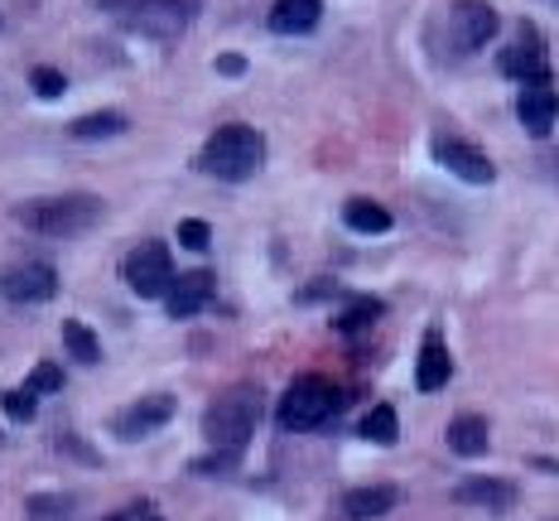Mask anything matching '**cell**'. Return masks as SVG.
Masks as SVG:
<instances>
[{
	"label": "cell",
	"instance_id": "29",
	"mask_svg": "<svg viewBox=\"0 0 559 521\" xmlns=\"http://www.w3.org/2000/svg\"><path fill=\"white\" fill-rule=\"evenodd\" d=\"M107 521H165V512H159L155 502H131V507H121V512H111Z\"/></svg>",
	"mask_w": 559,
	"mask_h": 521
},
{
	"label": "cell",
	"instance_id": "27",
	"mask_svg": "<svg viewBox=\"0 0 559 521\" xmlns=\"http://www.w3.org/2000/svg\"><path fill=\"white\" fill-rule=\"evenodd\" d=\"M29 87L34 92H39V97H63V92H68V78L63 73H58V68H34V73H29Z\"/></svg>",
	"mask_w": 559,
	"mask_h": 521
},
{
	"label": "cell",
	"instance_id": "18",
	"mask_svg": "<svg viewBox=\"0 0 559 521\" xmlns=\"http://www.w3.org/2000/svg\"><path fill=\"white\" fill-rule=\"evenodd\" d=\"M449 449L459 459H483L487 454V421L483 415H459L449 425Z\"/></svg>",
	"mask_w": 559,
	"mask_h": 521
},
{
	"label": "cell",
	"instance_id": "8",
	"mask_svg": "<svg viewBox=\"0 0 559 521\" xmlns=\"http://www.w3.org/2000/svg\"><path fill=\"white\" fill-rule=\"evenodd\" d=\"M174 411H179V401H174L169 391H150V396H140L135 405H126V411L116 415V435L121 439H145V435H155L159 425H169Z\"/></svg>",
	"mask_w": 559,
	"mask_h": 521
},
{
	"label": "cell",
	"instance_id": "9",
	"mask_svg": "<svg viewBox=\"0 0 559 521\" xmlns=\"http://www.w3.org/2000/svg\"><path fill=\"white\" fill-rule=\"evenodd\" d=\"M429 150H435L439 165H444L449 174H459L463 183H492V179H497V165H492V159H487L477 145H468V141H453V135H439V141L429 145Z\"/></svg>",
	"mask_w": 559,
	"mask_h": 521
},
{
	"label": "cell",
	"instance_id": "21",
	"mask_svg": "<svg viewBox=\"0 0 559 521\" xmlns=\"http://www.w3.org/2000/svg\"><path fill=\"white\" fill-rule=\"evenodd\" d=\"M63 347H68V357H73V363H83V367L102 363V339L87 329L83 319H68L63 323Z\"/></svg>",
	"mask_w": 559,
	"mask_h": 521
},
{
	"label": "cell",
	"instance_id": "19",
	"mask_svg": "<svg viewBox=\"0 0 559 521\" xmlns=\"http://www.w3.org/2000/svg\"><path fill=\"white\" fill-rule=\"evenodd\" d=\"M381 315H386V305H381L377 295H357V299H347V305L337 309L333 329H337V333H367Z\"/></svg>",
	"mask_w": 559,
	"mask_h": 521
},
{
	"label": "cell",
	"instance_id": "12",
	"mask_svg": "<svg viewBox=\"0 0 559 521\" xmlns=\"http://www.w3.org/2000/svg\"><path fill=\"white\" fill-rule=\"evenodd\" d=\"M213 305V275L207 271H189V275H174L169 295H165V309L174 319H193Z\"/></svg>",
	"mask_w": 559,
	"mask_h": 521
},
{
	"label": "cell",
	"instance_id": "6",
	"mask_svg": "<svg viewBox=\"0 0 559 521\" xmlns=\"http://www.w3.org/2000/svg\"><path fill=\"white\" fill-rule=\"evenodd\" d=\"M102 10L131 20L145 34H179L189 20V0H102Z\"/></svg>",
	"mask_w": 559,
	"mask_h": 521
},
{
	"label": "cell",
	"instance_id": "5",
	"mask_svg": "<svg viewBox=\"0 0 559 521\" xmlns=\"http://www.w3.org/2000/svg\"><path fill=\"white\" fill-rule=\"evenodd\" d=\"M121 281L135 289L140 299H165L174 285V261L165 241H140L131 257L121 261Z\"/></svg>",
	"mask_w": 559,
	"mask_h": 521
},
{
	"label": "cell",
	"instance_id": "15",
	"mask_svg": "<svg viewBox=\"0 0 559 521\" xmlns=\"http://www.w3.org/2000/svg\"><path fill=\"white\" fill-rule=\"evenodd\" d=\"M511 483L502 478H468L453 488V502L459 507H487V512H502V507H511Z\"/></svg>",
	"mask_w": 559,
	"mask_h": 521
},
{
	"label": "cell",
	"instance_id": "30",
	"mask_svg": "<svg viewBox=\"0 0 559 521\" xmlns=\"http://www.w3.org/2000/svg\"><path fill=\"white\" fill-rule=\"evenodd\" d=\"M237 459H241V454H217V449H213L207 459H193V473H198V478H203V473H207V478H217V473L231 469Z\"/></svg>",
	"mask_w": 559,
	"mask_h": 521
},
{
	"label": "cell",
	"instance_id": "22",
	"mask_svg": "<svg viewBox=\"0 0 559 521\" xmlns=\"http://www.w3.org/2000/svg\"><path fill=\"white\" fill-rule=\"evenodd\" d=\"M121 131H126L121 111H92V116H78V121L68 126L73 141H111V135H121Z\"/></svg>",
	"mask_w": 559,
	"mask_h": 521
},
{
	"label": "cell",
	"instance_id": "24",
	"mask_svg": "<svg viewBox=\"0 0 559 521\" xmlns=\"http://www.w3.org/2000/svg\"><path fill=\"white\" fill-rule=\"evenodd\" d=\"M68 507H73V497L68 493H49V497H29V521H63Z\"/></svg>",
	"mask_w": 559,
	"mask_h": 521
},
{
	"label": "cell",
	"instance_id": "10",
	"mask_svg": "<svg viewBox=\"0 0 559 521\" xmlns=\"http://www.w3.org/2000/svg\"><path fill=\"white\" fill-rule=\"evenodd\" d=\"M516 116L531 135H550L555 121H559V92H555V78L550 83H526L516 92Z\"/></svg>",
	"mask_w": 559,
	"mask_h": 521
},
{
	"label": "cell",
	"instance_id": "14",
	"mask_svg": "<svg viewBox=\"0 0 559 521\" xmlns=\"http://www.w3.org/2000/svg\"><path fill=\"white\" fill-rule=\"evenodd\" d=\"M449 377H453V363H449L444 339H439V333H425V343H419V357H415V387L419 391H439Z\"/></svg>",
	"mask_w": 559,
	"mask_h": 521
},
{
	"label": "cell",
	"instance_id": "7",
	"mask_svg": "<svg viewBox=\"0 0 559 521\" xmlns=\"http://www.w3.org/2000/svg\"><path fill=\"white\" fill-rule=\"evenodd\" d=\"M0 295H5L10 305H44V299L58 295V275H53V265H44V261L10 265V271L0 275Z\"/></svg>",
	"mask_w": 559,
	"mask_h": 521
},
{
	"label": "cell",
	"instance_id": "16",
	"mask_svg": "<svg viewBox=\"0 0 559 521\" xmlns=\"http://www.w3.org/2000/svg\"><path fill=\"white\" fill-rule=\"evenodd\" d=\"M323 15V0H275L271 5V29L275 34H309Z\"/></svg>",
	"mask_w": 559,
	"mask_h": 521
},
{
	"label": "cell",
	"instance_id": "4",
	"mask_svg": "<svg viewBox=\"0 0 559 521\" xmlns=\"http://www.w3.org/2000/svg\"><path fill=\"white\" fill-rule=\"evenodd\" d=\"M337 405H343V391L329 377H295L289 391L280 396V430H319L337 415Z\"/></svg>",
	"mask_w": 559,
	"mask_h": 521
},
{
	"label": "cell",
	"instance_id": "23",
	"mask_svg": "<svg viewBox=\"0 0 559 521\" xmlns=\"http://www.w3.org/2000/svg\"><path fill=\"white\" fill-rule=\"evenodd\" d=\"M357 435L371 439V445H395V439H401V415H395V405H371L362 415V425H357Z\"/></svg>",
	"mask_w": 559,
	"mask_h": 521
},
{
	"label": "cell",
	"instance_id": "2",
	"mask_svg": "<svg viewBox=\"0 0 559 521\" xmlns=\"http://www.w3.org/2000/svg\"><path fill=\"white\" fill-rule=\"evenodd\" d=\"M265 165V141L255 126H217L213 135H207V145L198 150V169L213 174V179L223 183H241L251 179L255 169Z\"/></svg>",
	"mask_w": 559,
	"mask_h": 521
},
{
	"label": "cell",
	"instance_id": "3",
	"mask_svg": "<svg viewBox=\"0 0 559 521\" xmlns=\"http://www.w3.org/2000/svg\"><path fill=\"white\" fill-rule=\"evenodd\" d=\"M102 199H92V193H68V199H34V203H20L15 217L25 223L29 232H39V237H78V232L97 227L102 223Z\"/></svg>",
	"mask_w": 559,
	"mask_h": 521
},
{
	"label": "cell",
	"instance_id": "13",
	"mask_svg": "<svg viewBox=\"0 0 559 521\" xmlns=\"http://www.w3.org/2000/svg\"><path fill=\"white\" fill-rule=\"evenodd\" d=\"M395 502H401V493L391 488V483H377V488H353L337 497V517L343 521H377L395 512Z\"/></svg>",
	"mask_w": 559,
	"mask_h": 521
},
{
	"label": "cell",
	"instance_id": "28",
	"mask_svg": "<svg viewBox=\"0 0 559 521\" xmlns=\"http://www.w3.org/2000/svg\"><path fill=\"white\" fill-rule=\"evenodd\" d=\"M179 241H183L189 251H203L207 241H213V227H207L203 217H183V223H179Z\"/></svg>",
	"mask_w": 559,
	"mask_h": 521
},
{
	"label": "cell",
	"instance_id": "20",
	"mask_svg": "<svg viewBox=\"0 0 559 521\" xmlns=\"http://www.w3.org/2000/svg\"><path fill=\"white\" fill-rule=\"evenodd\" d=\"M343 223L353 232H367V237H381V232H391V213L381 203H371V199H347L343 203Z\"/></svg>",
	"mask_w": 559,
	"mask_h": 521
},
{
	"label": "cell",
	"instance_id": "1",
	"mask_svg": "<svg viewBox=\"0 0 559 521\" xmlns=\"http://www.w3.org/2000/svg\"><path fill=\"white\" fill-rule=\"evenodd\" d=\"M255 421H261V387H255V381H247V387H227L223 396L207 405L203 439L217 449V454H241L247 439L255 435Z\"/></svg>",
	"mask_w": 559,
	"mask_h": 521
},
{
	"label": "cell",
	"instance_id": "32",
	"mask_svg": "<svg viewBox=\"0 0 559 521\" xmlns=\"http://www.w3.org/2000/svg\"><path fill=\"white\" fill-rule=\"evenodd\" d=\"M333 281H319V285H309V289H299V299H305V305H309V299H329L333 295Z\"/></svg>",
	"mask_w": 559,
	"mask_h": 521
},
{
	"label": "cell",
	"instance_id": "11",
	"mask_svg": "<svg viewBox=\"0 0 559 521\" xmlns=\"http://www.w3.org/2000/svg\"><path fill=\"white\" fill-rule=\"evenodd\" d=\"M497 34V10L487 0H459L453 5V44L459 49H483Z\"/></svg>",
	"mask_w": 559,
	"mask_h": 521
},
{
	"label": "cell",
	"instance_id": "31",
	"mask_svg": "<svg viewBox=\"0 0 559 521\" xmlns=\"http://www.w3.org/2000/svg\"><path fill=\"white\" fill-rule=\"evenodd\" d=\"M217 73H223V78H241V73H247V58L223 54V58H217Z\"/></svg>",
	"mask_w": 559,
	"mask_h": 521
},
{
	"label": "cell",
	"instance_id": "25",
	"mask_svg": "<svg viewBox=\"0 0 559 521\" xmlns=\"http://www.w3.org/2000/svg\"><path fill=\"white\" fill-rule=\"evenodd\" d=\"M58 387H63V367H58V363H39L29 372V381H25L29 396H49V391H58Z\"/></svg>",
	"mask_w": 559,
	"mask_h": 521
},
{
	"label": "cell",
	"instance_id": "26",
	"mask_svg": "<svg viewBox=\"0 0 559 521\" xmlns=\"http://www.w3.org/2000/svg\"><path fill=\"white\" fill-rule=\"evenodd\" d=\"M34 401H39V396H29L25 387H15V391H5V396H0V411H5L10 421L25 425V421H34Z\"/></svg>",
	"mask_w": 559,
	"mask_h": 521
},
{
	"label": "cell",
	"instance_id": "17",
	"mask_svg": "<svg viewBox=\"0 0 559 521\" xmlns=\"http://www.w3.org/2000/svg\"><path fill=\"white\" fill-rule=\"evenodd\" d=\"M502 73L516 78L521 87L526 83H550V63H545V54L535 49V44H516V49L502 54Z\"/></svg>",
	"mask_w": 559,
	"mask_h": 521
}]
</instances>
